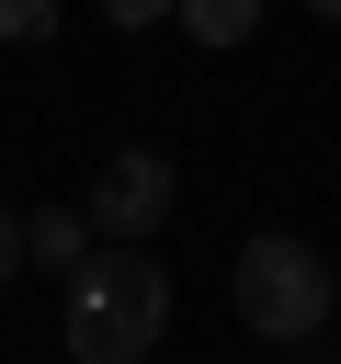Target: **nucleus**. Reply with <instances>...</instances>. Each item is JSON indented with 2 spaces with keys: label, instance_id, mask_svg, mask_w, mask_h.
Returning a JSON list of instances; mask_svg holds the SVG:
<instances>
[{
  "label": "nucleus",
  "instance_id": "obj_3",
  "mask_svg": "<svg viewBox=\"0 0 341 364\" xmlns=\"http://www.w3.org/2000/svg\"><path fill=\"white\" fill-rule=\"evenodd\" d=\"M170 193H182V182H170V159H159V148H114V159L91 171V193H80V205H91V228H102V239H159Z\"/></svg>",
  "mask_w": 341,
  "mask_h": 364
},
{
  "label": "nucleus",
  "instance_id": "obj_9",
  "mask_svg": "<svg viewBox=\"0 0 341 364\" xmlns=\"http://www.w3.org/2000/svg\"><path fill=\"white\" fill-rule=\"evenodd\" d=\"M307 11H318V23H341V0H307Z\"/></svg>",
  "mask_w": 341,
  "mask_h": 364
},
{
  "label": "nucleus",
  "instance_id": "obj_1",
  "mask_svg": "<svg viewBox=\"0 0 341 364\" xmlns=\"http://www.w3.org/2000/svg\"><path fill=\"white\" fill-rule=\"evenodd\" d=\"M170 330V273L148 239H91V262L68 273V307H57V341L68 364H148Z\"/></svg>",
  "mask_w": 341,
  "mask_h": 364
},
{
  "label": "nucleus",
  "instance_id": "obj_5",
  "mask_svg": "<svg viewBox=\"0 0 341 364\" xmlns=\"http://www.w3.org/2000/svg\"><path fill=\"white\" fill-rule=\"evenodd\" d=\"M170 23H182L193 46H250V23H261V0H170Z\"/></svg>",
  "mask_w": 341,
  "mask_h": 364
},
{
  "label": "nucleus",
  "instance_id": "obj_7",
  "mask_svg": "<svg viewBox=\"0 0 341 364\" xmlns=\"http://www.w3.org/2000/svg\"><path fill=\"white\" fill-rule=\"evenodd\" d=\"M91 11H102L114 34H148V23H170V0H91Z\"/></svg>",
  "mask_w": 341,
  "mask_h": 364
},
{
  "label": "nucleus",
  "instance_id": "obj_6",
  "mask_svg": "<svg viewBox=\"0 0 341 364\" xmlns=\"http://www.w3.org/2000/svg\"><path fill=\"white\" fill-rule=\"evenodd\" d=\"M57 34V0H0V46H45Z\"/></svg>",
  "mask_w": 341,
  "mask_h": 364
},
{
  "label": "nucleus",
  "instance_id": "obj_4",
  "mask_svg": "<svg viewBox=\"0 0 341 364\" xmlns=\"http://www.w3.org/2000/svg\"><path fill=\"white\" fill-rule=\"evenodd\" d=\"M91 239H102V228H91V205H34V216H23V262H34V273H57V284L91 262Z\"/></svg>",
  "mask_w": 341,
  "mask_h": 364
},
{
  "label": "nucleus",
  "instance_id": "obj_2",
  "mask_svg": "<svg viewBox=\"0 0 341 364\" xmlns=\"http://www.w3.org/2000/svg\"><path fill=\"white\" fill-rule=\"evenodd\" d=\"M227 296H239V330H250V341H284V353H296V341H318V330H330L341 273H330V250H318V239L261 228V239H239Z\"/></svg>",
  "mask_w": 341,
  "mask_h": 364
},
{
  "label": "nucleus",
  "instance_id": "obj_8",
  "mask_svg": "<svg viewBox=\"0 0 341 364\" xmlns=\"http://www.w3.org/2000/svg\"><path fill=\"white\" fill-rule=\"evenodd\" d=\"M23 273V205H0V284Z\"/></svg>",
  "mask_w": 341,
  "mask_h": 364
}]
</instances>
